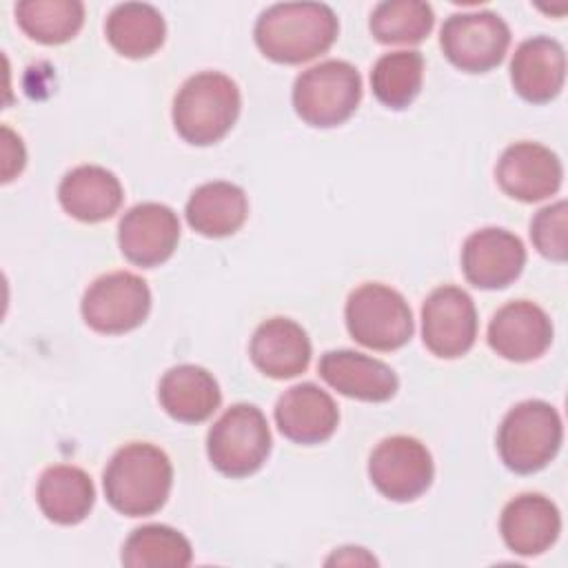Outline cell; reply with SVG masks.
I'll return each mask as SVG.
<instances>
[{"instance_id": "cell-1", "label": "cell", "mask_w": 568, "mask_h": 568, "mask_svg": "<svg viewBox=\"0 0 568 568\" xmlns=\"http://www.w3.org/2000/svg\"><path fill=\"white\" fill-rule=\"evenodd\" d=\"M339 31L337 16L322 2H280L264 9L253 36L273 62L302 64L326 53Z\"/></svg>"}, {"instance_id": "cell-2", "label": "cell", "mask_w": 568, "mask_h": 568, "mask_svg": "<svg viewBox=\"0 0 568 568\" xmlns=\"http://www.w3.org/2000/svg\"><path fill=\"white\" fill-rule=\"evenodd\" d=\"M171 484L173 466L166 453L146 442H131L118 448L102 475L106 501L126 517H144L160 510Z\"/></svg>"}, {"instance_id": "cell-3", "label": "cell", "mask_w": 568, "mask_h": 568, "mask_svg": "<svg viewBox=\"0 0 568 568\" xmlns=\"http://www.w3.org/2000/svg\"><path fill=\"white\" fill-rule=\"evenodd\" d=\"M240 106V89L229 75L202 71L178 89L173 100V126L189 144L206 146L231 131Z\"/></svg>"}, {"instance_id": "cell-4", "label": "cell", "mask_w": 568, "mask_h": 568, "mask_svg": "<svg viewBox=\"0 0 568 568\" xmlns=\"http://www.w3.org/2000/svg\"><path fill=\"white\" fill-rule=\"evenodd\" d=\"M564 439L559 413L541 399H526L510 408L497 430V450L501 462L519 473L541 470L557 453Z\"/></svg>"}, {"instance_id": "cell-5", "label": "cell", "mask_w": 568, "mask_h": 568, "mask_svg": "<svg viewBox=\"0 0 568 568\" xmlns=\"http://www.w3.org/2000/svg\"><path fill=\"white\" fill-rule=\"evenodd\" d=\"M362 100L359 71L344 60H324L302 71L293 84L295 113L311 126L346 122Z\"/></svg>"}, {"instance_id": "cell-6", "label": "cell", "mask_w": 568, "mask_h": 568, "mask_svg": "<svg viewBox=\"0 0 568 568\" xmlns=\"http://www.w3.org/2000/svg\"><path fill=\"white\" fill-rule=\"evenodd\" d=\"M344 317L351 337L373 351H397L415 331L404 295L377 282H366L348 295Z\"/></svg>"}, {"instance_id": "cell-7", "label": "cell", "mask_w": 568, "mask_h": 568, "mask_svg": "<svg viewBox=\"0 0 568 568\" xmlns=\"http://www.w3.org/2000/svg\"><path fill=\"white\" fill-rule=\"evenodd\" d=\"M271 453V430L253 404H233L209 428L206 455L226 477L253 475Z\"/></svg>"}, {"instance_id": "cell-8", "label": "cell", "mask_w": 568, "mask_h": 568, "mask_svg": "<svg viewBox=\"0 0 568 568\" xmlns=\"http://www.w3.org/2000/svg\"><path fill=\"white\" fill-rule=\"evenodd\" d=\"M80 311L89 328L104 335H120L138 328L146 320L151 291L140 275L113 271L89 284Z\"/></svg>"}, {"instance_id": "cell-9", "label": "cell", "mask_w": 568, "mask_h": 568, "mask_svg": "<svg viewBox=\"0 0 568 568\" xmlns=\"http://www.w3.org/2000/svg\"><path fill=\"white\" fill-rule=\"evenodd\" d=\"M439 44L457 69L484 73L504 60L510 44V29L493 11L453 13L442 24Z\"/></svg>"}, {"instance_id": "cell-10", "label": "cell", "mask_w": 568, "mask_h": 568, "mask_svg": "<svg viewBox=\"0 0 568 568\" xmlns=\"http://www.w3.org/2000/svg\"><path fill=\"white\" fill-rule=\"evenodd\" d=\"M433 457L428 448L408 435L382 439L368 459L373 486L393 501H413L433 481Z\"/></svg>"}, {"instance_id": "cell-11", "label": "cell", "mask_w": 568, "mask_h": 568, "mask_svg": "<svg viewBox=\"0 0 568 568\" xmlns=\"http://www.w3.org/2000/svg\"><path fill=\"white\" fill-rule=\"evenodd\" d=\"M477 337V311L470 295L457 286L435 288L422 306L424 346L444 359L468 353Z\"/></svg>"}, {"instance_id": "cell-12", "label": "cell", "mask_w": 568, "mask_h": 568, "mask_svg": "<svg viewBox=\"0 0 568 568\" xmlns=\"http://www.w3.org/2000/svg\"><path fill=\"white\" fill-rule=\"evenodd\" d=\"M180 220L173 209L160 202H142L129 209L118 226L122 255L142 268L166 262L178 248Z\"/></svg>"}, {"instance_id": "cell-13", "label": "cell", "mask_w": 568, "mask_h": 568, "mask_svg": "<svg viewBox=\"0 0 568 568\" xmlns=\"http://www.w3.org/2000/svg\"><path fill=\"white\" fill-rule=\"evenodd\" d=\"M524 264V242L506 229H479L470 233L462 246V271L477 288L495 291L508 286L519 277Z\"/></svg>"}, {"instance_id": "cell-14", "label": "cell", "mask_w": 568, "mask_h": 568, "mask_svg": "<svg viewBox=\"0 0 568 568\" xmlns=\"http://www.w3.org/2000/svg\"><path fill=\"white\" fill-rule=\"evenodd\" d=\"M495 175L506 195L519 202H539L559 191L564 169L548 146L515 142L501 153Z\"/></svg>"}, {"instance_id": "cell-15", "label": "cell", "mask_w": 568, "mask_h": 568, "mask_svg": "<svg viewBox=\"0 0 568 568\" xmlns=\"http://www.w3.org/2000/svg\"><path fill=\"white\" fill-rule=\"evenodd\" d=\"M552 342V322L546 311L528 300L504 304L488 324L490 348L510 362L541 357Z\"/></svg>"}, {"instance_id": "cell-16", "label": "cell", "mask_w": 568, "mask_h": 568, "mask_svg": "<svg viewBox=\"0 0 568 568\" xmlns=\"http://www.w3.org/2000/svg\"><path fill=\"white\" fill-rule=\"evenodd\" d=\"M275 424L280 433L295 444H322L335 433L339 410L324 388L304 382L282 393L275 404Z\"/></svg>"}, {"instance_id": "cell-17", "label": "cell", "mask_w": 568, "mask_h": 568, "mask_svg": "<svg viewBox=\"0 0 568 568\" xmlns=\"http://www.w3.org/2000/svg\"><path fill=\"white\" fill-rule=\"evenodd\" d=\"M317 371L331 388L362 402H388L399 386L388 364L348 348L324 353Z\"/></svg>"}, {"instance_id": "cell-18", "label": "cell", "mask_w": 568, "mask_h": 568, "mask_svg": "<svg viewBox=\"0 0 568 568\" xmlns=\"http://www.w3.org/2000/svg\"><path fill=\"white\" fill-rule=\"evenodd\" d=\"M499 530L504 544L515 555L532 557L541 555L557 541L561 515L548 497L539 493H524L504 506Z\"/></svg>"}, {"instance_id": "cell-19", "label": "cell", "mask_w": 568, "mask_h": 568, "mask_svg": "<svg viewBox=\"0 0 568 568\" xmlns=\"http://www.w3.org/2000/svg\"><path fill=\"white\" fill-rule=\"evenodd\" d=\"M510 80L524 100L535 104L550 102L566 80L564 47L548 36L524 40L513 53Z\"/></svg>"}, {"instance_id": "cell-20", "label": "cell", "mask_w": 568, "mask_h": 568, "mask_svg": "<svg viewBox=\"0 0 568 568\" xmlns=\"http://www.w3.org/2000/svg\"><path fill=\"white\" fill-rule=\"evenodd\" d=\"M248 353L264 375L273 379H291L308 368L311 339L297 322L288 317H271L255 328Z\"/></svg>"}, {"instance_id": "cell-21", "label": "cell", "mask_w": 568, "mask_h": 568, "mask_svg": "<svg viewBox=\"0 0 568 568\" xmlns=\"http://www.w3.org/2000/svg\"><path fill=\"white\" fill-rule=\"evenodd\" d=\"M120 180L98 164H82L71 169L60 186L58 200L62 209L80 222H102L118 213L122 206Z\"/></svg>"}, {"instance_id": "cell-22", "label": "cell", "mask_w": 568, "mask_h": 568, "mask_svg": "<svg viewBox=\"0 0 568 568\" xmlns=\"http://www.w3.org/2000/svg\"><path fill=\"white\" fill-rule=\"evenodd\" d=\"M158 399L173 419L184 424H200L217 410L222 393L215 377L206 368L195 364H180L162 375Z\"/></svg>"}, {"instance_id": "cell-23", "label": "cell", "mask_w": 568, "mask_h": 568, "mask_svg": "<svg viewBox=\"0 0 568 568\" xmlns=\"http://www.w3.org/2000/svg\"><path fill=\"white\" fill-rule=\"evenodd\" d=\"M36 499L47 519L62 526H73L91 513L95 488L82 468L58 464L40 475Z\"/></svg>"}, {"instance_id": "cell-24", "label": "cell", "mask_w": 568, "mask_h": 568, "mask_svg": "<svg viewBox=\"0 0 568 568\" xmlns=\"http://www.w3.org/2000/svg\"><path fill=\"white\" fill-rule=\"evenodd\" d=\"M189 226L204 237H226L235 233L248 215L246 193L231 182H206L186 202Z\"/></svg>"}, {"instance_id": "cell-25", "label": "cell", "mask_w": 568, "mask_h": 568, "mask_svg": "<svg viewBox=\"0 0 568 568\" xmlns=\"http://www.w3.org/2000/svg\"><path fill=\"white\" fill-rule=\"evenodd\" d=\"M109 44L124 58H149L166 36L162 13L146 2L115 4L104 24Z\"/></svg>"}, {"instance_id": "cell-26", "label": "cell", "mask_w": 568, "mask_h": 568, "mask_svg": "<svg viewBox=\"0 0 568 568\" xmlns=\"http://www.w3.org/2000/svg\"><path fill=\"white\" fill-rule=\"evenodd\" d=\"M191 561L189 539L164 524L135 528L122 546V564L129 568H184Z\"/></svg>"}, {"instance_id": "cell-27", "label": "cell", "mask_w": 568, "mask_h": 568, "mask_svg": "<svg viewBox=\"0 0 568 568\" xmlns=\"http://www.w3.org/2000/svg\"><path fill=\"white\" fill-rule=\"evenodd\" d=\"M20 29L36 42L62 44L84 22V4L78 0H22L16 4Z\"/></svg>"}, {"instance_id": "cell-28", "label": "cell", "mask_w": 568, "mask_h": 568, "mask_svg": "<svg viewBox=\"0 0 568 568\" xmlns=\"http://www.w3.org/2000/svg\"><path fill=\"white\" fill-rule=\"evenodd\" d=\"M422 80L424 58L419 51L384 53L371 71L373 93L388 109H406L417 98Z\"/></svg>"}, {"instance_id": "cell-29", "label": "cell", "mask_w": 568, "mask_h": 568, "mask_svg": "<svg viewBox=\"0 0 568 568\" xmlns=\"http://www.w3.org/2000/svg\"><path fill=\"white\" fill-rule=\"evenodd\" d=\"M435 22L433 7L422 0H384L371 13V33L382 44H417Z\"/></svg>"}, {"instance_id": "cell-30", "label": "cell", "mask_w": 568, "mask_h": 568, "mask_svg": "<svg viewBox=\"0 0 568 568\" xmlns=\"http://www.w3.org/2000/svg\"><path fill=\"white\" fill-rule=\"evenodd\" d=\"M566 217L568 206L564 200L544 206L530 222V240L535 248L555 262H564L568 255L566 248Z\"/></svg>"}, {"instance_id": "cell-31", "label": "cell", "mask_w": 568, "mask_h": 568, "mask_svg": "<svg viewBox=\"0 0 568 568\" xmlns=\"http://www.w3.org/2000/svg\"><path fill=\"white\" fill-rule=\"evenodd\" d=\"M24 160L22 140L9 126H2V182H11L24 169Z\"/></svg>"}, {"instance_id": "cell-32", "label": "cell", "mask_w": 568, "mask_h": 568, "mask_svg": "<svg viewBox=\"0 0 568 568\" xmlns=\"http://www.w3.org/2000/svg\"><path fill=\"white\" fill-rule=\"evenodd\" d=\"M326 564H377L375 557L366 555L364 548H339V552H335L333 557L326 559Z\"/></svg>"}]
</instances>
